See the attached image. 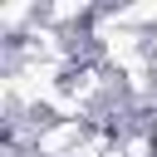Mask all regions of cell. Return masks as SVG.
Masks as SVG:
<instances>
[{
    "instance_id": "2",
    "label": "cell",
    "mask_w": 157,
    "mask_h": 157,
    "mask_svg": "<svg viewBox=\"0 0 157 157\" xmlns=\"http://www.w3.org/2000/svg\"><path fill=\"white\" fill-rule=\"evenodd\" d=\"M152 137H157V128H152Z\"/></svg>"
},
{
    "instance_id": "1",
    "label": "cell",
    "mask_w": 157,
    "mask_h": 157,
    "mask_svg": "<svg viewBox=\"0 0 157 157\" xmlns=\"http://www.w3.org/2000/svg\"><path fill=\"white\" fill-rule=\"evenodd\" d=\"M44 10H34V5H0V25L5 29H20V25H29V20H39Z\"/></svg>"
}]
</instances>
